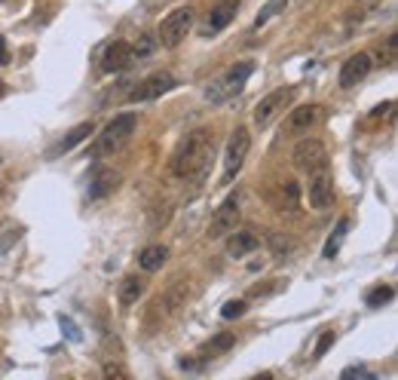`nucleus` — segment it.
I'll list each match as a JSON object with an SVG mask.
<instances>
[{
    "instance_id": "obj_6",
    "label": "nucleus",
    "mask_w": 398,
    "mask_h": 380,
    "mask_svg": "<svg viewBox=\"0 0 398 380\" xmlns=\"http://www.w3.org/2000/svg\"><path fill=\"white\" fill-rule=\"evenodd\" d=\"M239 218H242V199H239V193H230V197L215 209V218H212V224H208V239H221L230 230H236Z\"/></svg>"
},
{
    "instance_id": "obj_16",
    "label": "nucleus",
    "mask_w": 398,
    "mask_h": 380,
    "mask_svg": "<svg viewBox=\"0 0 398 380\" xmlns=\"http://www.w3.org/2000/svg\"><path fill=\"white\" fill-rule=\"evenodd\" d=\"M227 237H230V239H227V255H230V258H246V255H251L257 246H261V239H257L255 230H239L236 227V230L227 233Z\"/></svg>"
},
{
    "instance_id": "obj_14",
    "label": "nucleus",
    "mask_w": 398,
    "mask_h": 380,
    "mask_svg": "<svg viewBox=\"0 0 398 380\" xmlns=\"http://www.w3.org/2000/svg\"><path fill=\"white\" fill-rule=\"evenodd\" d=\"M132 62H135L132 43H126V40H113L108 50H104V55H101V71L117 74V71H126Z\"/></svg>"
},
{
    "instance_id": "obj_30",
    "label": "nucleus",
    "mask_w": 398,
    "mask_h": 380,
    "mask_svg": "<svg viewBox=\"0 0 398 380\" xmlns=\"http://www.w3.org/2000/svg\"><path fill=\"white\" fill-rule=\"evenodd\" d=\"M273 252H276V258H282L285 252H291V242L282 237H273Z\"/></svg>"
},
{
    "instance_id": "obj_13",
    "label": "nucleus",
    "mask_w": 398,
    "mask_h": 380,
    "mask_svg": "<svg viewBox=\"0 0 398 380\" xmlns=\"http://www.w3.org/2000/svg\"><path fill=\"white\" fill-rule=\"evenodd\" d=\"M187 295H190V286H187V279H175L172 288H169L162 297L153 301V313H162V319L166 316H175L178 310L187 304Z\"/></svg>"
},
{
    "instance_id": "obj_9",
    "label": "nucleus",
    "mask_w": 398,
    "mask_h": 380,
    "mask_svg": "<svg viewBox=\"0 0 398 380\" xmlns=\"http://www.w3.org/2000/svg\"><path fill=\"white\" fill-rule=\"evenodd\" d=\"M172 89H175V77L169 74V71H153V74H148L129 92V101H153V99H159V95L172 92Z\"/></svg>"
},
{
    "instance_id": "obj_31",
    "label": "nucleus",
    "mask_w": 398,
    "mask_h": 380,
    "mask_svg": "<svg viewBox=\"0 0 398 380\" xmlns=\"http://www.w3.org/2000/svg\"><path fill=\"white\" fill-rule=\"evenodd\" d=\"M340 377H368V380H374V374L371 371H364V368H346Z\"/></svg>"
},
{
    "instance_id": "obj_2",
    "label": "nucleus",
    "mask_w": 398,
    "mask_h": 380,
    "mask_svg": "<svg viewBox=\"0 0 398 380\" xmlns=\"http://www.w3.org/2000/svg\"><path fill=\"white\" fill-rule=\"evenodd\" d=\"M135 126H138V117L135 114H120L113 117L108 126L101 129V135L92 141V148H89V157L92 160H101V157H113L123 144L135 135Z\"/></svg>"
},
{
    "instance_id": "obj_18",
    "label": "nucleus",
    "mask_w": 398,
    "mask_h": 380,
    "mask_svg": "<svg viewBox=\"0 0 398 380\" xmlns=\"http://www.w3.org/2000/svg\"><path fill=\"white\" fill-rule=\"evenodd\" d=\"M117 181H120V175L113 172V169H95L92 184H89V197L92 199L108 197V193H113V188H117Z\"/></svg>"
},
{
    "instance_id": "obj_24",
    "label": "nucleus",
    "mask_w": 398,
    "mask_h": 380,
    "mask_svg": "<svg viewBox=\"0 0 398 380\" xmlns=\"http://www.w3.org/2000/svg\"><path fill=\"white\" fill-rule=\"evenodd\" d=\"M285 6H288V0H266V6L261 10V15H257V19H255V28L266 25V22H270L276 13H282V10H285Z\"/></svg>"
},
{
    "instance_id": "obj_4",
    "label": "nucleus",
    "mask_w": 398,
    "mask_h": 380,
    "mask_svg": "<svg viewBox=\"0 0 398 380\" xmlns=\"http://www.w3.org/2000/svg\"><path fill=\"white\" fill-rule=\"evenodd\" d=\"M190 25H193V6H178V10H172L162 19V25L157 31V43L166 46V50H175L190 34Z\"/></svg>"
},
{
    "instance_id": "obj_32",
    "label": "nucleus",
    "mask_w": 398,
    "mask_h": 380,
    "mask_svg": "<svg viewBox=\"0 0 398 380\" xmlns=\"http://www.w3.org/2000/svg\"><path fill=\"white\" fill-rule=\"evenodd\" d=\"M6 62H10V55H6V40L0 37V64H6Z\"/></svg>"
},
{
    "instance_id": "obj_21",
    "label": "nucleus",
    "mask_w": 398,
    "mask_h": 380,
    "mask_svg": "<svg viewBox=\"0 0 398 380\" xmlns=\"http://www.w3.org/2000/svg\"><path fill=\"white\" fill-rule=\"evenodd\" d=\"M273 203H276V209H279V212H285V209H288V212H291V209H297V203H300V188H297V181H291V178H288V181H282V184H279V193H276Z\"/></svg>"
},
{
    "instance_id": "obj_25",
    "label": "nucleus",
    "mask_w": 398,
    "mask_h": 380,
    "mask_svg": "<svg viewBox=\"0 0 398 380\" xmlns=\"http://www.w3.org/2000/svg\"><path fill=\"white\" fill-rule=\"evenodd\" d=\"M153 50H157V37H150V34H141L132 43V52H135V59H141V55H150Z\"/></svg>"
},
{
    "instance_id": "obj_10",
    "label": "nucleus",
    "mask_w": 398,
    "mask_h": 380,
    "mask_svg": "<svg viewBox=\"0 0 398 380\" xmlns=\"http://www.w3.org/2000/svg\"><path fill=\"white\" fill-rule=\"evenodd\" d=\"M306 193H310V206L315 212H328L334 206V181H331L328 169H319V172H310V184H306Z\"/></svg>"
},
{
    "instance_id": "obj_8",
    "label": "nucleus",
    "mask_w": 398,
    "mask_h": 380,
    "mask_svg": "<svg viewBox=\"0 0 398 380\" xmlns=\"http://www.w3.org/2000/svg\"><path fill=\"white\" fill-rule=\"evenodd\" d=\"M251 150V135L246 126H239L236 132L230 135V141H227V150H224V178L230 181L233 175L239 172L242 166H246V157Z\"/></svg>"
},
{
    "instance_id": "obj_28",
    "label": "nucleus",
    "mask_w": 398,
    "mask_h": 380,
    "mask_svg": "<svg viewBox=\"0 0 398 380\" xmlns=\"http://www.w3.org/2000/svg\"><path fill=\"white\" fill-rule=\"evenodd\" d=\"M233 341H236V337H233V335H218L215 341L208 344V350H212V353H218V350H230Z\"/></svg>"
},
{
    "instance_id": "obj_3",
    "label": "nucleus",
    "mask_w": 398,
    "mask_h": 380,
    "mask_svg": "<svg viewBox=\"0 0 398 380\" xmlns=\"http://www.w3.org/2000/svg\"><path fill=\"white\" fill-rule=\"evenodd\" d=\"M251 74H255V64H251V62L230 64V68H227L221 77L208 83L206 99L212 101V104H221V101H227V99H233V95L242 92V86H246V80H248Z\"/></svg>"
},
{
    "instance_id": "obj_20",
    "label": "nucleus",
    "mask_w": 398,
    "mask_h": 380,
    "mask_svg": "<svg viewBox=\"0 0 398 380\" xmlns=\"http://www.w3.org/2000/svg\"><path fill=\"white\" fill-rule=\"evenodd\" d=\"M92 132H95V123H92V120H89V123H80V126H74V129H71V132L64 135V139H62V141L52 148V157H55V153H64V150L77 148V144H80V141H86Z\"/></svg>"
},
{
    "instance_id": "obj_19",
    "label": "nucleus",
    "mask_w": 398,
    "mask_h": 380,
    "mask_svg": "<svg viewBox=\"0 0 398 380\" xmlns=\"http://www.w3.org/2000/svg\"><path fill=\"white\" fill-rule=\"evenodd\" d=\"M166 261H169V248L166 246H148V248H141V255H138V267H141L144 273L162 270V264Z\"/></svg>"
},
{
    "instance_id": "obj_26",
    "label": "nucleus",
    "mask_w": 398,
    "mask_h": 380,
    "mask_svg": "<svg viewBox=\"0 0 398 380\" xmlns=\"http://www.w3.org/2000/svg\"><path fill=\"white\" fill-rule=\"evenodd\" d=\"M331 344H334V328H325V331H322V337L315 341V350H313L315 359H322V356L331 350Z\"/></svg>"
},
{
    "instance_id": "obj_22",
    "label": "nucleus",
    "mask_w": 398,
    "mask_h": 380,
    "mask_svg": "<svg viewBox=\"0 0 398 380\" xmlns=\"http://www.w3.org/2000/svg\"><path fill=\"white\" fill-rule=\"evenodd\" d=\"M346 230H349V221H346V218H340L337 227H334V233H331L328 242H325V258H328V261H334V255L340 252V246H343Z\"/></svg>"
},
{
    "instance_id": "obj_15",
    "label": "nucleus",
    "mask_w": 398,
    "mask_h": 380,
    "mask_svg": "<svg viewBox=\"0 0 398 380\" xmlns=\"http://www.w3.org/2000/svg\"><path fill=\"white\" fill-rule=\"evenodd\" d=\"M236 10H239V0H218L208 13V22H206V34H221V31L236 19Z\"/></svg>"
},
{
    "instance_id": "obj_29",
    "label": "nucleus",
    "mask_w": 398,
    "mask_h": 380,
    "mask_svg": "<svg viewBox=\"0 0 398 380\" xmlns=\"http://www.w3.org/2000/svg\"><path fill=\"white\" fill-rule=\"evenodd\" d=\"M101 374L108 377V380H111V377H123V380H126V377H129V371H126L123 365H117V362H108V365L101 368Z\"/></svg>"
},
{
    "instance_id": "obj_1",
    "label": "nucleus",
    "mask_w": 398,
    "mask_h": 380,
    "mask_svg": "<svg viewBox=\"0 0 398 380\" xmlns=\"http://www.w3.org/2000/svg\"><path fill=\"white\" fill-rule=\"evenodd\" d=\"M212 157H215V132L199 126L187 139H181V144L172 153L169 169H172L175 178H199L208 169V163H212Z\"/></svg>"
},
{
    "instance_id": "obj_23",
    "label": "nucleus",
    "mask_w": 398,
    "mask_h": 380,
    "mask_svg": "<svg viewBox=\"0 0 398 380\" xmlns=\"http://www.w3.org/2000/svg\"><path fill=\"white\" fill-rule=\"evenodd\" d=\"M395 297V288L392 286H377V288H371L368 292V297H364V304L368 307H383V304H389Z\"/></svg>"
},
{
    "instance_id": "obj_7",
    "label": "nucleus",
    "mask_w": 398,
    "mask_h": 380,
    "mask_svg": "<svg viewBox=\"0 0 398 380\" xmlns=\"http://www.w3.org/2000/svg\"><path fill=\"white\" fill-rule=\"evenodd\" d=\"M294 166L300 172H319V169H328V148L319 141V139H300L294 153H291Z\"/></svg>"
},
{
    "instance_id": "obj_11",
    "label": "nucleus",
    "mask_w": 398,
    "mask_h": 380,
    "mask_svg": "<svg viewBox=\"0 0 398 380\" xmlns=\"http://www.w3.org/2000/svg\"><path fill=\"white\" fill-rule=\"evenodd\" d=\"M319 111H322L319 104H300V108H294L285 117L282 132H285V135H306L315 123H319Z\"/></svg>"
},
{
    "instance_id": "obj_27",
    "label": "nucleus",
    "mask_w": 398,
    "mask_h": 380,
    "mask_svg": "<svg viewBox=\"0 0 398 380\" xmlns=\"http://www.w3.org/2000/svg\"><path fill=\"white\" fill-rule=\"evenodd\" d=\"M246 310H248L246 301H227V304L221 307V316H224V319H236V316H242Z\"/></svg>"
},
{
    "instance_id": "obj_5",
    "label": "nucleus",
    "mask_w": 398,
    "mask_h": 380,
    "mask_svg": "<svg viewBox=\"0 0 398 380\" xmlns=\"http://www.w3.org/2000/svg\"><path fill=\"white\" fill-rule=\"evenodd\" d=\"M294 95H297L294 86H282V89H273V92H266L264 99L255 104V114H251V117H255V126L266 129L276 117L282 114V111L288 108L291 101H294Z\"/></svg>"
},
{
    "instance_id": "obj_17",
    "label": "nucleus",
    "mask_w": 398,
    "mask_h": 380,
    "mask_svg": "<svg viewBox=\"0 0 398 380\" xmlns=\"http://www.w3.org/2000/svg\"><path fill=\"white\" fill-rule=\"evenodd\" d=\"M144 292H148V282H144V276L129 273V276H123V282H120V288H117V301L123 307H135L144 297Z\"/></svg>"
},
{
    "instance_id": "obj_12",
    "label": "nucleus",
    "mask_w": 398,
    "mask_h": 380,
    "mask_svg": "<svg viewBox=\"0 0 398 380\" xmlns=\"http://www.w3.org/2000/svg\"><path fill=\"white\" fill-rule=\"evenodd\" d=\"M371 68H374V62H371V55H368V52L349 55V59L343 62V68H340V86H343V89L359 86L362 80L371 74Z\"/></svg>"
}]
</instances>
